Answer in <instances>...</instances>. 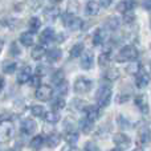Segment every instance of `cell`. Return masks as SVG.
I'll use <instances>...</instances> for the list:
<instances>
[{
	"instance_id": "48",
	"label": "cell",
	"mask_w": 151,
	"mask_h": 151,
	"mask_svg": "<svg viewBox=\"0 0 151 151\" xmlns=\"http://www.w3.org/2000/svg\"><path fill=\"white\" fill-rule=\"evenodd\" d=\"M53 3H60V1H63V0H52Z\"/></svg>"
},
{
	"instance_id": "41",
	"label": "cell",
	"mask_w": 151,
	"mask_h": 151,
	"mask_svg": "<svg viewBox=\"0 0 151 151\" xmlns=\"http://www.w3.org/2000/svg\"><path fill=\"white\" fill-rule=\"evenodd\" d=\"M11 53H12V55H20V49H19L17 48V45L15 44V42H13L12 45H11Z\"/></svg>"
},
{
	"instance_id": "29",
	"label": "cell",
	"mask_w": 151,
	"mask_h": 151,
	"mask_svg": "<svg viewBox=\"0 0 151 151\" xmlns=\"http://www.w3.org/2000/svg\"><path fill=\"white\" fill-rule=\"evenodd\" d=\"M104 76H105V78H106L107 81H115V80L119 78V70L115 69V68H110V69H107V70L105 72Z\"/></svg>"
},
{
	"instance_id": "20",
	"label": "cell",
	"mask_w": 151,
	"mask_h": 151,
	"mask_svg": "<svg viewBox=\"0 0 151 151\" xmlns=\"http://www.w3.org/2000/svg\"><path fill=\"white\" fill-rule=\"evenodd\" d=\"M45 53H47V50H45L44 45H36V47L32 49V52H31V57L33 58V60L39 61V60H41V58L44 57Z\"/></svg>"
},
{
	"instance_id": "14",
	"label": "cell",
	"mask_w": 151,
	"mask_h": 151,
	"mask_svg": "<svg viewBox=\"0 0 151 151\" xmlns=\"http://www.w3.org/2000/svg\"><path fill=\"white\" fill-rule=\"evenodd\" d=\"M150 81H151V76L149 73H146V72H142V73L137 74L135 83H137V86H138L139 89L146 88V86L150 83Z\"/></svg>"
},
{
	"instance_id": "15",
	"label": "cell",
	"mask_w": 151,
	"mask_h": 151,
	"mask_svg": "<svg viewBox=\"0 0 151 151\" xmlns=\"http://www.w3.org/2000/svg\"><path fill=\"white\" fill-rule=\"evenodd\" d=\"M99 8H101L99 3L94 1V0H90V1L86 3L85 13H86V15H89V16H96V15H98Z\"/></svg>"
},
{
	"instance_id": "38",
	"label": "cell",
	"mask_w": 151,
	"mask_h": 151,
	"mask_svg": "<svg viewBox=\"0 0 151 151\" xmlns=\"http://www.w3.org/2000/svg\"><path fill=\"white\" fill-rule=\"evenodd\" d=\"M52 80H53V82L57 85V83H60L61 81H64V72L63 70H56L55 73H53L52 76Z\"/></svg>"
},
{
	"instance_id": "16",
	"label": "cell",
	"mask_w": 151,
	"mask_h": 151,
	"mask_svg": "<svg viewBox=\"0 0 151 151\" xmlns=\"http://www.w3.org/2000/svg\"><path fill=\"white\" fill-rule=\"evenodd\" d=\"M113 142H114L115 145H118V146L127 147L129 145H130V138L123 133H117V134L113 135Z\"/></svg>"
},
{
	"instance_id": "24",
	"label": "cell",
	"mask_w": 151,
	"mask_h": 151,
	"mask_svg": "<svg viewBox=\"0 0 151 151\" xmlns=\"http://www.w3.org/2000/svg\"><path fill=\"white\" fill-rule=\"evenodd\" d=\"M80 129L82 130L83 134H90L91 130H93V122H91V121H89L88 118L81 119L80 121Z\"/></svg>"
},
{
	"instance_id": "13",
	"label": "cell",
	"mask_w": 151,
	"mask_h": 151,
	"mask_svg": "<svg viewBox=\"0 0 151 151\" xmlns=\"http://www.w3.org/2000/svg\"><path fill=\"white\" fill-rule=\"evenodd\" d=\"M134 102H135L137 107L141 110V113H143V114H149V104H147V97L145 96V94L137 96Z\"/></svg>"
},
{
	"instance_id": "19",
	"label": "cell",
	"mask_w": 151,
	"mask_h": 151,
	"mask_svg": "<svg viewBox=\"0 0 151 151\" xmlns=\"http://www.w3.org/2000/svg\"><path fill=\"white\" fill-rule=\"evenodd\" d=\"M139 142L143 145H147L151 142V131L147 126H143L139 130Z\"/></svg>"
},
{
	"instance_id": "26",
	"label": "cell",
	"mask_w": 151,
	"mask_h": 151,
	"mask_svg": "<svg viewBox=\"0 0 151 151\" xmlns=\"http://www.w3.org/2000/svg\"><path fill=\"white\" fill-rule=\"evenodd\" d=\"M44 15L48 20H55V19L58 17V15H60V9H58L57 7H49L45 9Z\"/></svg>"
},
{
	"instance_id": "37",
	"label": "cell",
	"mask_w": 151,
	"mask_h": 151,
	"mask_svg": "<svg viewBox=\"0 0 151 151\" xmlns=\"http://www.w3.org/2000/svg\"><path fill=\"white\" fill-rule=\"evenodd\" d=\"M56 86H57V93H58V96H65L66 91H68V82L64 80V81H61L60 83H57Z\"/></svg>"
},
{
	"instance_id": "35",
	"label": "cell",
	"mask_w": 151,
	"mask_h": 151,
	"mask_svg": "<svg viewBox=\"0 0 151 151\" xmlns=\"http://www.w3.org/2000/svg\"><path fill=\"white\" fill-rule=\"evenodd\" d=\"M110 61H111V58H110V53L109 52H104V53L99 55V57H98L99 66H107L110 64Z\"/></svg>"
},
{
	"instance_id": "36",
	"label": "cell",
	"mask_w": 151,
	"mask_h": 151,
	"mask_svg": "<svg viewBox=\"0 0 151 151\" xmlns=\"http://www.w3.org/2000/svg\"><path fill=\"white\" fill-rule=\"evenodd\" d=\"M65 141L68 145H72V146H73V145H76L78 142V134L76 133V131H68L65 135Z\"/></svg>"
},
{
	"instance_id": "49",
	"label": "cell",
	"mask_w": 151,
	"mask_h": 151,
	"mask_svg": "<svg viewBox=\"0 0 151 151\" xmlns=\"http://www.w3.org/2000/svg\"><path fill=\"white\" fill-rule=\"evenodd\" d=\"M111 151H122V150H121V149H113Z\"/></svg>"
},
{
	"instance_id": "46",
	"label": "cell",
	"mask_w": 151,
	"mask_h": 151,
	"mask_svg": "<svg viewBox=\"0 0 151 151\" xmlns=\"http://www.w3.org/2000/svg\"><path fill=\"white\" fill-rule=\"evenodd\" d=\"M32 3H33V4H32L33 8H37L40 4H41V0H32Z\"/></svg>"
},
{
	"instance_id": "17",
	"label": "cell",
	"mask_w": 151,
	"mask_h": 151,
	"mask_svg": "<svg viewBox=\"0 0 151 151\" xmlns=\"http://www.w3.org/2000/svg\"><path fill=\"white\" fill-rule=\"evenodd\" d=\"M105 40H106V32H105V29L98 28L93 35V44L94 45H101V44L105 42Z\"/></svg>"
},
{
	"instance_id": "47",
	"label": "cell",
	"mask_w": 151,
	"mask_h": 151,
	"mask_svg": "<svg viewBox=\"0 0 151 151\" xmlns=\"http://www.w3.org/2000/svg\"><path fill=\"white\" fill-rule=\"evenodd\" d=\"M3 89H4V78L0 76V93L3 91Z\"/></svg>"
},
{
	"instance_id": "3",
	"label": "cell",
	"mask_w": 151,
	"mask_h": 151,
	"mask_svg": "<svg viewBox=\"0 0 151 151\" xmlns=\"http://www.w3.org/2000/svg\"><path fill=\"white\" fill-rule=\"evenodd\" d=\"M63 20H64L65 27L69 28L70 31H78V29H81L82 25H83V21L81 20L80 17H77V16L72 15V13H66V15H64Z\"/></svg>"
},
{
	"instance_id": "7",
	"label": "cell",
	"mask_w": 151,
	"mask_h": 151,
	"mask_svg": "<svg viewBox=\"0 0 151 151\" xmlns=\"http://www.w3.org/2000/svg\"><path fill=\"white\" fill-rule=\"evenodd\" d=\"M20 129H21V133H23L24 135H31V134H33L35 131H36L37 123L35 122L33 119H31V118H27V119L23 121Z\"/></svg>"
},
{
	"instance_id": "45",
	"label": "cell",
	"mask_w": 151,
	"mask_h": 151,
	"mask_svg": "<svg viewBox=\"0 0 151 151\" xmlns=\"http://www.w3.org/2000/svg\"><path fill=\"white\" fill-rule=\"evenodd\" d=\"M61 151H77V150H76L72 145H66V146L63 147V150H61Z\"/></svg>"
},
{
	"instance_id": "8",
	"label": "cell",
	"mask_w": 151,
	"mask_h": 151,
	"mask_svg": "<svg viewBox=\"0 0 151 151\" xmlns=\"http://www.w3.org/2000/svg\"><path fill=\"white\" fill-rule=\"evenodd\" d=\"M93 60H94L93 52H90V50L82 52V57H81V61H80L81 68L85 69V70H89V69L93 66Z\"/></svg>"
},
{
	"instance_id": "33",
	"label": "cell",
	"mask_w": 151,
	"mask_h": 151,
	"mask_svg": "<svg viewBox=\"0 0 151 151\" xmlns=\"http://www.w3.org/2000/svg\"><path fill=\"white\" fill-rule=\"evenodd\" d=\"M139 70H141V65H139V63H137V61H133L131 64H129L127 66H126V72H127L129 74H138Z\"/></svg>"
},
{
	"instance_id": "25",
	"label": "cell",
	"mask_w": 151,
	"mask_h": 151,
	"mask_svg": "<svg viewBox=\"0 0 151 151\" xmlns=\"http://www.w3.org/2000/svg\"><path fill=\"white\" fill-rule=\"evenodd\" d=\"M60 114H58L57 111H49V113H45L44 115V119L47 121V123H52V125H55V123H57L58 121H60Z\"/></svg>"
},
{
	"instance_id": "42",
	"label": "cell",
	"mask_w": 151,
	"mask_h": 151,
	"mask_svg": "<svg viewBox=\"0 0 151 151\" xmlns=\"http://www.w3.org/2000/svg\"><path fill=\"white\" fill-rule=\"evenodd\" d=\"M142 7L147 11H151V0H142Z\"/></svg>"
},
{
	"instance_id": "39",
	"label": "cell",
	"mask_w": 151,
	"mask_h": 151,
	"mask_svg": "<svg viewBox=\"0 0 151 151\" xmlns=\"http://www.w3.org/2000/svg\"><path fill=\"white\" fill-rule=\"evenodd\" d=\"M40 80H41V76H39V74H36V76H33V77L29 78V81H31V85L35 86V88L40 86Z\"/></svg>"
},
{
	"instance_id": "40",
	"label": "cell",
	"mask_w": 151,
	"mask_h": 151,
	"mask_svg": "<svg viewBox=\"0 0 151 151\" xmlns=\"http://www.w3.org/2000/svg\"><path fill=\"white\" fill-rule=\"evenodd\" d=\"M83 151H99V149L97 147V145L91 143V142H88V143L85 145V147H83Z\"/></svg>"
},
{
	"instance_id": "23",
	"label": "cell",
	"mask_w": 151,
	"mask_h": 151,
	"mask_svg": "<svg viewBox=\"0 0 151 151\" xmlns=\"http://www.w3.org/2000/svg\"><path fill=\"white\" fill-rule=\"evenodd\" d=\"M61 142V135L57 133H52L47 137V145L49 147H57Z\"/></svg>"
},
{
	"instance_id": "2",
	"label": "cell",
	"mask_w": 151,
	"mask_h": 151,
	"mask_svg": "<svg viewBox=\"0 0 151 151\" xmlns=\"http://www.w3.org/2000/svg\"><path fill=\"white\" fill-rule=\"evenodd\" d=\"M111 96H113V91H111V88L110 86H101L98 89L96 94V99L98 102V106L99 107H106L110 105V101H111Z\"/></svg>"
},
{
	"instance_id": "1",
	"label": "cell",
	"mask_w": 151,
	"mask_h": 151,
	"mask_svg": "<svg viewBox=\"0 0 151 151\" xmlns=\"http://www.w3.org/2000/svg\"><path fill=\"white\" fill-rule=\"evenodd\" d=\"M139 52L134 45H126L119 50L117 55V61L118 63H125V61H134L137 60Z\"/></svg>"
},
{
	"instance_id": "27",
	"label": "cell",
	"mask_w": 151,
	"mask_h": 151,
	"mask_svg": "<svg viewBox=\"0 0 151 151\" xmlns=\"http://www.w3.org/2000/svg\"><path fill=\"white\" fill-rule=\"evenodd\" d=\"M105 27H106L107 29H110V31H115V29H118L119 28V20H118V17H114V16L109 17L106 20V23H105Z\"/></svg>"
},
{
	"instance_id": "44",
	"label": "cell",
	"mask_w": 151,
	"mask_h": 151,
	"mask_svg": "<svg viewBox=\"0 0 151 151\" xmlns=\"http://www.w3.org/2000/svg\"><path fill=\"white\" fill-rule=\"evenodd\" d=\"M99 3H101L99 5H102L104 8H107V7H110V4L113 3V0H99Z\"/></svg>"
},
{
	"instance_id": "4",
	"label": "cell",
	"mask_w": 151,
	"mask_h": 151,
	"mask_svg": "<svg viewBox=\"0 0 151 151\" xmlns=\"http://www.w3.org/2000/svg\"><path fill=\"white\" fill-rule=\"evenodd\" d=\"M91 86H93V81L89 80L86 77H78L74 82V91L76 93H88L90 91Z\"/></svg>"
},
{
	"instance_id": "11",
	"label": "cell",
	"mask_w": 151,
	"mask_h": 151,
	"mask_svg": "<svg viewBox=\"0 0 151 151\" xmlns=\"http://www.w3.org/2000/svg\"><path fill=\"white\" fill-rule=\"evenodd\" d=\"M31 77H32V68L31 66H24L17 73V82L20 83V85L27 83V82H29V78Z\"/></svg>"
},
{
	"instance_id": "12",
	"label": "cell",
	"mask_w": 151,
	"mask_h": 151,
	"mask_svg": "<svg viewBox=\"0 0 151 151\" xmlns=\"http://www.w3.org/2000/svg\"><path fill=\"white\" fill-rule=\"evenodd\" d=\"M55 39H56V33H55V31H53V28H45L44 31L41 32V35H40V41H41L42 45L49 44V42L53 41Z\"/></svg>"
},
{
	"instance_id": "32",
	"label": "cell",
	"mask_w": 151,
	"mask_h": 151,
	"mask_svg": "<svg viewBox=\"0 0 151 151\" xmlns=\"http://www.w3.org/2000/svg\"><path fill=\"white\" fill-rule=\"evenodd\" d=\"M64 107H65V99H64V97L58 96L57 98L52 102V109L55 110V111H58V110L64 109Z\"/></svg>"
},
{
	"instance_id": "28",
	"label": "cell",
	"mask_w": 151,
	"mask_h": 151,
	"mask_svg": "<svg viewBox=\"0 0 151 151\" xmlns=\"http://www.w3.org/2000/svg\"><path fill=\"white\" fill-rule=\"evenodd\" d=\"M40 27H41V21H40L39 17H31L29 19L28 28H29V31H31L32 33H35V32L39 31Z\"/></svg>"
},
{
	"instance_id": "6",
	"label": "cell",
	"mask_w": 151,
	"mask_h": 151,
	"mask_svg": "<svg viewBox=\"0 0 151 151\" xmlns=\"http://www.w3.org/2000/svg\"><path fill=\"white\" fill-rule=\"evenodd\" d=\"M12 134H13L12 123H11L9 121H4V122L0 121V137H1L4 141H7V139H9L11 137H12Z\"/></svg>"
},
{
	"instance_id": "22",
	"label": "cell",
	"mask_w": 151,
	"mask_h": 151,
	"mask_svg": "<svg viewBox=\"0 0 151 151\" xmlns=\"http://www.w3.org/2000/svg\"><path fill=\"white\" fill-rule=\"evenodd\" d=\"M44 142H45L44 137L36 135V137H33V138H32V141H31V143H29V146H31V149L33 150V151H39V150H41V147H42V145H44Z\"/></svg>"
},
{
	"instance_id": "50",
	"label": "cell",
	"mask_w": 151,
	"mask_h": 151,
	"mask_svg": "<svg viewBox=\"0 0 151 151\" xmlns=\"http://www.w3.org/2000/svg\"><path fill=\"white\" fill-rule=\"evenodd\" d=\"M133 151H143V149H135V150H133Z\"/></svg>"
},
{
	"instance_id": "5",
	"label": "cell",
	"mask_w": 151,
	"mask_h": 151,
	"mask_svg": "<svg viewBox=\"0 0 151 151\" xmlns=\"http://www.w3.org/2000/svg\"><path fill=\"white\" fill-rule=\"evenodd\" d=\"M53 94V90L50 86L48 85H40L37 86L36 89V93H35V96H36V98L39 99V101H49L50 97H52Z\"/></svg>"
},
{
	"instance_id": "18",
	"label": "cell",
	"mask_w": 151,
	"mask_h": 151,
	"mask_svg": "<svg viewBox=\"0 0 151 151\" xmlns=\"http://www.w3.org/2000/svg\"><path fill=\"white\" fill-rule=\"evenodd\" d=\"M20 42L24 45V47H32L35 42V36L31 31L24 32V33L20 35Z\"/></svg>"
},
{
	"instance_id": "9",
	"label": "cell",
	"mask_w": 151,
	"mask_h": 151,
	"mask_svg": "<svg viewBox=\"0 0 151 151\" xmlns=\"http://www.w3.org/2000/svg\"><path fill=\"white\" fill-rule=\"evenodd\" d=\"M85 113H86V118L91 122H96L99 117H101V109L98 106H93V105H89L85 107Z\"/></svg>"
},
{
	"instance_id": "30",
	"label": "cell",
	"mask_w": 151,
	"mask_h": 151,
	"mask_svg": "<svg viewBox=\"0 0 151 151\" xmlns=\"http://www.w3.org/2000/svg\"><path fill=\"white\" fill-rule=\"evenodd\" d=\"M31 113L32 115H35V117H39V118H44L45 115V107L41 106V105H33V106L31 107Z\"/></svg>"
},
{
	"instance_id": "10",
	"label": "cell",
	"mask_w": 151,
	"mask_h": 151,
	"mask_svg": "<svg viewBox=\"0 0 151 151\" xmlns=\"http://www.w3.org/2000/svg\"><path fill=\"white\" fill-rule=\"evenodd\" d=\"M135 7H137V1H134V0H122V1H119L117 4V11L121 13H126L133 11Z\"/></svg>"
},
{
	"instance_id": "31",
	"label": "cell",
	"mask_w": 151,
	"mask_h": 151,
	"mask_svg": "<svg viewBox=\"0 0 151 151\" xmlns=\"http://www.w3.org/2000/svg\"><path fill=\"white\" fill-rule=\"evenodd\" d=\"M82 52H83V44H81V42L74 44L70 49V57H73V58L80 57V56L82 55Z\"/></svg>"
},
{
	"instance_id": "43",
	"label": "cell",
	"mask_w": 151,
	"mask_h": 151,
	"mask_svg": "<svg viewBox=\"0 0 151 151\" xmlns=\"http://www.w3.org/2000/svg\"><path fill=\"white\" fill-rule=\"evenodd\" d=\"M47 68L45 66H37V74L39 76H44V74H47Z\"/></svg>"
},
{
	"instance_id": "21",
	"label": "cell",
	"mask_w": 151,
	"mask_h": 151,
	"mask_svg": "<svg viewBox=\"0 0 151 151\" xmlns=\"http://www.w3.org/2000/svg\"><path fill=\"white\" fill-rule=\"evenodd\" d=\"M45 55H47L49 63H56V61H58L61 58L63 52H61V49H58V48H53V49H50L49 52H47Z\"/></svg>"
},
{
	"instance_id": "34",
	"label": "cell",
	"mask_w": 151,
	"mask_h": 151,
	"mask_svg": "<svg viewBox=\"0 0 151 151\" xmlns=\"http://www.w3.org/2000/svg\"><path fill=\"white\" fill-rule=\"evenodd\" d=\"M16 68H17V64H16L15 61H7V63L3 64V70H4V73L12 74L13 72L16 70Z\"/></svg>"
}]
</instances>
